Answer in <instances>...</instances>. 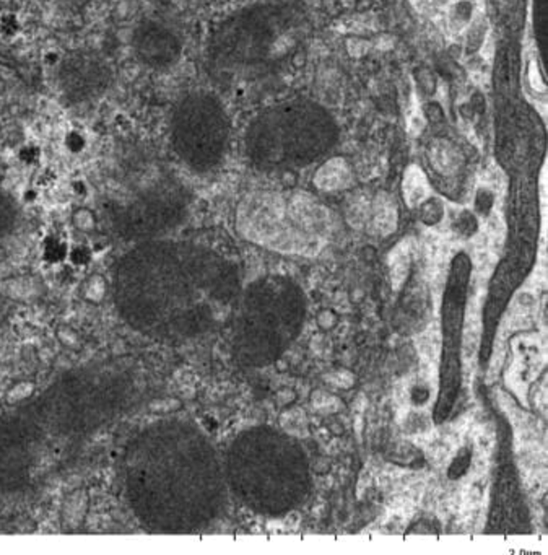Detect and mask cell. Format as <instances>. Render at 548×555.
<instances>
[{
    "mask_svg": "<svg viewBox=\"0 0 548 555\" xmlns=\"http://www.w3.org/2000/svg\"><path fill=\"white\" fill-rule=\"evenodd\" d=\"M169 140L176 155L186 163H210L222 142V122L215 104L202 95L182 98L169 119Z\"/></svg>",
    "mask_w": 548,
    "mask_h": 555,
    "instance_id": "1",
    "label": "cell"
},
{
    "mask_svg": "<svg viewBox=\"0 0 548 555\" xmlns=\"http://www.w3.org/2000/svg\"><path fill=\"white\" fill-rule=\"evenodd\" d=\"M430 160L436 171L441 174H453L462 163V155L451 142L436 140L430 149Z\"/></svg>",
    "mask_w": 548,
    "mask_h": 555,
    "instance_id": "5",
    "label": "cell"
},
{
    "mask_svg": "<svg viewBox=\"0 0 548 555\" xmlns=\"http://www.w3.org/2000/svg\"><path fill=\"white\" fill-rule=\"evenodd\" d=\"M408 261L410 257L407 244H399V246L394 248V251L389 254V271L394 286H399L405 280V277H407Z\"/></svg>",
    "mask_w": 548,
    "mask_h": 555,
    "instance_id": "7",
    "label": "cell"
},
{
    "mask_svg": "<svg viewBox=\"0 0 548 555\" xmlns=\"http://www.w3.org/2000/svg\"><path fill=\"white\" fill-rule=\"evenodd\" d=\"M68 254V249L66 244L62 242H59L56 238H49L48 242L44 243V249H43V256L48 262H61L64 259L67 257Z\"/></svg>",
    "mask_w": 548,
    "mask_h": 555,
    "instance_id": "8",
    "label": "cell"
},
{
    "mask_svg": "<svg viewBox=\"0 0 548 555\" xmlns=\"http://www.w3.org/2000/svg\"><path fill=\"white\" fill-rule=\"evenodd\" d=\"M370 217L379 233H393L395 228V221H397V212H395L394 201L390 199V196L379 194L375 199V202L371 203Z\"/></svg>",
    "mask_w": 548,
    "mask_h": 555,
    "instance_id": "6",
    "label": "cell"
},
{
    "mask_svg": "<svg viewBox=\"0 0 548 555\" xmlns=\"http://www.w3.org/2000/svg\"><path fill=\"white\" fill-rule=\"evenodd\" d=\"M132 51L144 67L164 71L179 57V41L168 26L153 18H147L133 30Z\"/></svg>",
    "mask_w": 548,
    "mask_h": 555,
    "instance_id": "2",
    "label": "cell"
},
{
    "mask_svg": "<svg viewBox=\"0 0 548 555\" xmlns=\"http://www.w3.org/2000/svg\"><path fill=\"white\" fill-rule=\"evenodd\" d=\"M91 256H93V254H91L90 249H88V248H85V246H77V248H73V249H70V251H68V254H67L68 261H70L72 264H73V266H77V267L88 266V264H90V261H91Z\"/></svg>",
    "mask_w": 548,
    "mask_h": 555,
    "instance_id": "9",
    "label": "cell"
},
{
    "mask_svg": "<svg viewBox=\"0 0 548 555\" xmlns=\"http://www.w3.org/2000/svg\"><path fill=\"white\" fill-rule=\"evenodd\" d=\"M402 192L405 202L410 207L420 206V203L426 202L428 196H430V184H428L426 174L417 165L408 166L407 171H405Z\"/></svg>",
    "mask_w": 548,
    "mask_h": 555,
    "instance_id": "4",
    "label": "cell"
},
{
    "mask_svg": "<svg viewBox=\"0 0 548 555\" xmlns=\"http://www.w3.org/2000/svg\"><path fill=\"white\" fill-rule=\"evenodd\" d=\"M314 183L324 191H340L352 183V171L343 158H332L317 170Z\"/></svg>",
    "mask_w": 548,
    "mask_h": 555,
    "instance_id": "3",
    "label": "cell"
}]
</instances>
